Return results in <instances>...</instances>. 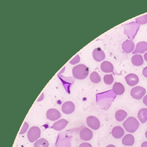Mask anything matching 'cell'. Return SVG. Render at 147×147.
<instances>
[{
	"instance_id": "12",
	"label": "cell",
	"mask_w": 147,
	"mask_h": 147,
	"mask_svg": "<svg viewBox=\"0 0 147 147\" xmlns=\"http://www.w3.org/2000/svg\"><path fill=\"white\" fill-rule=\"evenodd\" d=\"M146 51H147V42L140 41L137 44L133 53L134 55L137 53H143Z\"/></svg>"
},
{
	"instance_id": "15",
	"label": "cell",
	"mask_w": 147,
	"mask_h": 147,
	"mask_svg": "<svg viewBox=\"0 0 147 147\" xmlns=\"http://www.w3.org/2000/svg\"><path fill=\"white\" fill-rule=\"evenodd\" d=\"M100 69L104 72L110 73L113 71L114 66L110 61H104L100 64Z\"/></svg>"
},
{
	"instance_id": "2",
	"label": "cell",
	"mask_w": 147,
	"mask_h": 147,
	"mask_svg": "<svg viewBox=\"0 0 147 147\" xmlns=\"http://www.w3.org/2000/svg\"><path fill=\"white\" fill-rule=\"evenodd\" d=\"M125 130L129 133L135 132L140 126L138 120L133 117H128L122 123Z\"/></svg>"
},
{
	"instance_id": "31",
	"label": "cell",
	"mask_w": 147,
	"mask_h": 147,
	"mask_svg": "<svg viewBox=\"0 0 147 147\" xmlns=\"http://www.w3.org/2000/svg\"><path fill=\"white\" fill-rule=\"evenodd\" d=\"M144 59L145 60V61H147V52H146V53L144 54Z\"/></svg>"
},
{
	"instance_id": "20",
	"label": "cell",
	"mask_w": 147,
	"mask_h": 147,
	"mask_svg": "<svg viewBox=\"0 0 147 147\" xmlns=\"http://www.w3.org/2000/svg\"><path fill=\"white\" fill-rule=\"evenodd\" d=\"M127 113L123 110H118L115 112V118L117 121H122L126 117Z\"/></svg>"
},
{
	"instance_id": "24",
	"label": "cell",
	"mask_w": 147,
	"mask_h": 147,
	"mask_svg": "<svg viewBox=\"0 0 147 147\" xmlns=\"http://www.w3.org/2000/svg\"><path fill=\"white\" fill-rule=\"evenodd\" d=\"M136 21L137 24L144 25L147 23V14H145L141 17L136 18Z\"/></svg>"
},
{
	"instance_id": "7",
	"label": "cell",
	"mask_w": 147,
	"mask_h": 147,
	"mask_svg": "<svg viewBox=\"0 0 147 147\" xmlns=\"http://www.w3.org/2000/svg\"><path fill=\"white\" fill-rule=\"evenodd\" d=\"M79 136L83 141H89L93 136L92 131L87 127H84L79 132Z\"/></svg>"
},
{
	"instance_id": "10",
	"label": "cell",
	"mask_w": 147,
	"mask_h": 147,
	"mask_svg": "<svg viewBox=\"0 0 147 147\" xmlns=\"http://www.w3.org/2000/svg\"><path fill=\"white\" fill-rule=\"evenodd\" d=\"M125 80L127 84L130 86H134L136 85L139 82V78L137 75L135 74H129L127 75L125 78Z\"/></svg>"
},
{
	"instance_id": "14",
	"label": "cell",
	"mask_w": 147,
	"mask_h": 147,
	"mask_svg": "<svg viewBox=\"0 0 147 147\" xmlns=\"http://www.w3.org/2000/svg\"><path fill=\"white\" fill-rule=\"evenodd\" d=\"M125 134L123 129L120 126H116L112 129L111 134L113 137L116 139L120 138L123 137Z\"/></svg>"
},
{
	"instance_id": "3",
	"label": "cell",
	"mask_w": 147,
	"mask_h": 147,
	"mask_svg": "<svg viewBox=\"0 0 147 147\" xmlns=\"http://www.w3.org/2000/svg\"><path fill=\"white\" fill-rule=\"evenodd\" d=\"M41 135L40 129L37 126L31 127L27 133V137L30 142H33L40 138Z\"/></svg>"
},
{
	"instance_id": "8",
	"label": "cell",
	"mask_w": 147,
	"mask_h": 147,
	"mask_svg": "<svg viewBox=\"0 0 147 147\" xmlns=\"http://www.w3.org/2000/svg\"><path fill=\"white\" fill-rule=\"evenodd\" d=\"M75 106L74 103L71 101H67L64 102L61 106L62 111L66 114H71L75 110Z\"/></svg>"
},
{
	"instance_id": "16",
	"label": "cell",
	"mask_w": 147,
	"mask_h": 147,
	"mask_svg": "<svg viewBox=\"0 0 147 147\" xmlns=\"http://www.w3.org/2000/svg\"><path fill=\"white\" fill-rule=\"evenodd\" d=\"M135 141L134 136L131 134H127L124 136L122 140V143L125 146H131Z\"/></svg>"
},
{
	"instance_id": "4",
	"label": "cell",
	"mask_w": 147,
	"mask_h": 147,
	"mask_svg": "<svg viewBox=\"0 0 147 147\" xmlns=\"http://www.w3.org/2000/svg\"><path fill=\"white\" fill-rule=\"evenodd\" d=\"M146 90L141 86H136L131 88L130 91L131 96L136 99H141L145 95Z\"/></svg>"
},
{
	"instance_id": "27",
	"label": "cell",
	"mask_w": 147,
	"mask_h": 147,
	"mask_svg": "<svg viewBox=\"0 0 147 147\" xmlns=\"http://www.w3.org/2000/svg\"><path fill=\"white\" fill-rule=\"evenodd\" d=\"M79 147H92V145L88 142H83L79 145Z\"/></svg>"
},
{
	"instance_id": "33",
	"label": "cell",
	"mask_w": 147,
	"mask_h": 147,
	"mask_svg": "<svg viewBox=\"0 0 147 147\" xmlns=\"http://www.w3.org/2000/svg\"><path fill=\"white\" fill-rule=\"evenodd\" d=\"M145 137H146V138H147V130H146V132H145Z\"/></svg>"
},
{
	"instance_id": "17",
	"label": "cell",
	"mask_w": 147,
	"mask_h": 147,
	"mask_svg": "<svg viewBox=\"0 0 147 147\" xmlns=\"http://www.w3.org/2000/svg\"><path fill=\"white\" fill-rule=\"evenodd\" d=\"M113 91L116 95H122L125 92V87L122 83L116 82L113 86Z\"/></svg>"
},
{
	"instance_id": "9",
	"label": "cell",
	"mask_w": 147,
	"mask_h": 147,
	"mask_svg": "<svg viewBox=\"0 0 147 147\" xmlns=\"http://www.w3.org/2000/svg\"><path fill=\"white\" fill-rule=\"evenodd\" d=\"M134 43L131 40H126L122 42V50L126 53H131L133 52L134 49Z\"/></svg>"
},
{
	"instance_id": "6",
	"label": "cell",
	"mask_w": 147,
	"mask_h": 147,
	"mask_svg": "<svg viewBox=\"0 0 147 147\" xmlns=\"http://www.w3.org/2000/svg\"><path fill=\"white\" fill-rule=\"evenodd\" d=\"M47 117L49 120L55 121L59 119L61 117L60 113L56 109L51 108L47 110Z\"/></svg>"
},
{
	"instance_id": "25",
	"label": "cell",
	"mask_w": 147,
	"mask_h": 147,
	"mask_svg": "<svg viewBox=\"0 0 147 147\" xmlns=\"http://www.w3.org/2000/svg\"><path fill=\"white\" fill-rule=\"evenodd\" d=\"M28 127H29L28 123L27 122H24V125H23V126H22V129L21 130V131H20V132L19 134H22L25 133L26 131V130H27Z\"/></svg>"
},
{
	"instance_id": "21",
	"label": "cell",
	"mask_w": 147,
	"mask_h": 147,
	"mask_svg": "<svg viewBox=\"0 0 147 147\" xmlns=\"http://www.w3.org/2000/svg\"><path fill=\"white\" fill-rule=\"evenodd\" d=\"M49 142L45 138H41L37 141L34 144V147H48Z\"/></svg>"
},
{
	"instance_id": "11",
	"label": "cell",
	"mask_w": 147,
	"mask_h": 147,
	"mask_svg": "<svg viewBox=\"0 0 147 147\" xmlns=\"http://www.w3.org/2000/svg\"><path fill=\"white\" fill-rule=\"evenodd\" d=\"M92 56L96 61H101L105 58V53L99 47L96 48L92 52Z\"/></svg>"
},
{
	"instance_id": "19",
	"label": "cell",
	"mask_w": 147,
	"mask_h": 147,
	"mask_svg": "<svg viewBox=\"0 0 147 147\" xmlns=\"http://www.w3.org/2000/svg\"><path fill=\"white\" fill-rule=\"evenodd\" d=\"M137 117L142 123H145L147 121V109H141L138 112Z\"/></svg>"
},
{
	"instance_id": "32",
	"label": "cell",
	"mask_w": 147,
	"mask_h": 147,
	"mask_svg": "<svg viewBox=\"0 0 147 147\" xmlns=\"http://www.w3.org/2000/svg\"><path fill=\"white\" fill-rule=\"evenodd\" d=\"M106 147H115V146L114 145L110 144V145H108L107 146H106Z\"/></svg>"
},
{
	"instance_id": "23",
	"label": "cell",
	"mask_w": 147,
	"mask_h": 147,
	"mask_svg": "<svg viewBox=\"0 0 147 147\" xmlns=\"http://www.w3.org/2000/svg\"><path fill=\"white\" fill-rule=\"evenodd\" d=\"M103 80L106 84H111L114 81L113 76L111 74H106L103 77Z\"/></svg>"
},
{
	"instance_id": "13",
	"label": "cell",
	"mask_w": 147,
	"mask_h": 147,
	"mask_svg": "<svg viewBox=\"0 0 147 147\" xmlns=\"http://www.w3.org/2000/svg\"><path fill=\"white\" fill-rule=\"evenodd\" d=\"M68 122L65 119H61L59 121L55 122L51 126L52 129H53L55 130L60 131L64 129V127L67 126Z\"/></svg>"
},
{
	"instance_id": "28",
	"label": "cell",
	"mask_w": 147,
	"mask_h": 147,
	"mask_svg": "<svg viewBox=\"0 0 147 147\" xmlns=\"http://www.w3.org/2000/svg\"><path fill=\"white\" fill-rule=\"evenodd\" d=\"M142 75L144 77L147 78V67H145L142 70Z\"/></svg>"
},
{
	"instance_id": "26",
	"label": "cell",
	"mask_w": 147,
	"mask_h": 147,
	"mask_svg": "<svg viewBox=\"0 0 147 147\" xmlns=\"http://www.w3.org/2000/svg\"><path fill=\"white\" fill-rule=\"evenodd\" d=\"M80 61V56L79 55H76L75 57H74L73 59H72L69 63L72 64H75L76 63H78Z\"/></svg>"
},
{
	"instance_id": "18",
	"label": "cell",
	"mask_w": 147,
	"mask_h": 147,
	"mask_svg": "<svg viewBox=\"0 0 147 147\" xmlns=\"http://www.w3.org/2000/svg\"><path fill=\"white\" fill-rule=\"evenodd\" d=\"M132 64L135 66H140L144 63L142 56L140 54H135L131 58Z\"/></svg>"
},
{
	"instance_id": "30",
	"label": "cell",
	"mask_w": 147,
	"mask_h": 147,
	"mask_svg": "<svg viewBox=\"0 0 147 147\" xmlns=\"http://www.w3.org/2000/svg\"><path fill=\"white\" fill-rule=\"evenodd\" d=\"M141 147H147V141H144L141 144Z\"/></svg>"
},
{
	"instance_id": "1",
	"label": "cell",
	"mask_w": 147,
	"mask_h": 147,
	"mask_svg": "<svg viewBox=\"0 0 147 147\" xmlns=\"http://www.w3.org/2000/svg\"><path fill=\"white\" fill-rule=\"evenodd\" d=\"M72 72L75 78L78 79H84L88 76L89 69L86 65L80 64L74 67Z\"/></svg>"
},
{
	"instance_id": "22",
	"label": "cell",
	"mask_w": 147,
	"mask_h": 147,
	"mask_svg": "<svg viewBox=\"0 0 147 147\" xmlns=\"http://www.w3.org/2000/svg\"><path fill=\"white\" fill-rule=\"evenodd\" d=\"M90 79L92 83H98L100 82L101 78L99 74L96 71H93L90 75Z\"/></svg>"
},
{
	"instance_id": "29",
	"label": "cell",
	"mask_w": 147,
	"mask_h": 147,
	"mask_svg": "<svg viewBox=\"0 0 147 147\" xmlns=\"http://www.w3.org/2000/svg\"><path fill=\"white\" fill-rule=\"evenodd\" d=\"M143 103L145 105L147 106V95H145L143 98Z\"/></svg>"
},
{
	"instance_id": "5",
	"label": "cell",
	"mask_w": 147,
	"mask_h": 147,
	"mask_svg": "<svg viewBox=\"0 0 147 147\" xmlns=\"http://www.w3.org/2000/svg\"><path fill=\"white\" fill-rule=\"evenodd\" d=\"M86 123L87 125L94 130H97L99 128L100 123L98 118L95 116H88L86 118Z\"/></svg>"
}]
</instances>
